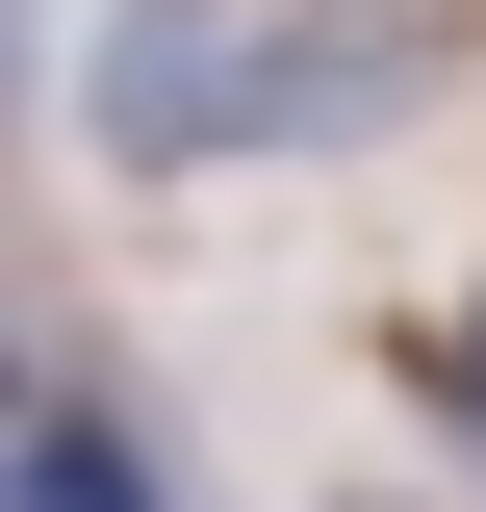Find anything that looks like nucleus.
<instances>
[{
    "label": "nucleus",
    "mask_w": 486,
    "mask_h": 512,
    "mask_svg": "<svg viewBox=\"0 0 486 512\" xmlns=\"http://www.w3.org/2000/svg\"><path fill=\"white\" fill-rule=\"evenodd\" d=\"M435 77V0H103V154L128 180H231L307 128H384Z\"/></svg>",
    "instance_id": "1"
},
{
    "label": "nucleus",
    "mask_w": 486,
    "mask_h": 512,
    "mask_svg": "<svg viewBox=\"0 0 486 512\" xmlns=\"http://www.w3.org/2000/svg\"><path fill=\"white\" fill-rule=\"evenodd\" d=\"M0 487H154V436L128 410H52V436H0Z\"/></svg>",
    "instance_id": "2"
},
{
    "label": "nucleus",
    "mask_w": 486,
    "mask_h": 512,
    "mask_svg": "<svg viewBox=\"0 0 486 512\" xmlns=\"http://www.w3.org/2000/svg\"><path fill=\"white\" fill-rule=\"evenodd\" d=\"M435 410H461V436H486V333H461V359H435Z\"/></svg>",
    "instance_id": "3"
}]
</instances>
